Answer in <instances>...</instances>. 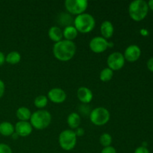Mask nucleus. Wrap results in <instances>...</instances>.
Instances as JSON below:
<instances>
[{
  "label": "nucleus",
  "mask_w": 153,
  "mask_h": 153,
  "mask_svg": "<svg viewBox=\"0 0 153 153\" xmlns=\"http://www.w3.org/2000/svg\"><path fill=\"white\" fill-rule=\"evenodd\" d=\"M52 52L57 60L67 62L70 61L76 55V45L73 41L62 40L54 44Z\"/></svg>",
  "instance_id": "f257e3e1"
},
{
  "label": "nucleus",
  "mask_w": 153,
  "mask_h": 153,
  "mask_svg": "<svg viewBox=\"0 0 153 153\" xmlns=\"http://www.w3.org/2000/svg\"><path fill=\"white\" fill-rule=\"evenodd\" d=\"M149 11L148 4L144 0H134L128 5V14L135 22L143 20Z\"/></svg>",
  "instance_id": "f03ea898"
},
{
  "label": "nucleus",
  "mask_w": 153,
  "mask_h": 153,
  "mask_svg": "<svg viewBox=\"0 0 153 153\" xmlns=\"http://www.w3.org/2000/svg\"><path fill=\"white\" fill-rule=\"evenodd\" d=\"M73 25L78 32L82 34L90 33L94 29L96 26L95 18L90 13H84L82 14L78 15L76 18H74Z\"/></svg>",
  "instance_id": "7ed1b4c3"
},
{
  "label": "nucleus",
  "mask_w": 153,
  "mask_h": 153,
  "mask_svg": "<svg viewBox=\"0 0 153 153\" xmlns=\"http://www.w3.org/2000/svg\"><path fill=\"white\" fill-rule=\"evenodd\" d=\"M52 122V115L48 111L41 109L31 114L30 123L31 126L37 130H43L47 128Z\"/></svg>",
  "instance_id": "20e7f679"
},
{
  "label": "nucleus",
  "mask_w": 153,
  "mask_h": 153,
  "mask_svg": "<svg viewBox=\"0 0 153 153\" xmlns=\"http://www.w3.org/2000/svg\"><path fill=\"white\" fill-rule=\"evenodd\" d=\"M58 142L61 149L65 151H71L76 147L77 137L73 130L66 129L60 133Z\"/></svg>",
  "instance_id": "39448f33"
},
{
  "label": "nucleus",
  "mask_w": 153,
  "mask_h": 153,
  "mask_svg": "<svg viewBox=\"0 0 153 153\" xmlns=\"http://www.w3.org/2000/svg\"><path fill=\"white\" fill-rule=\"evenodd\" d=\"M90 120L94 125L102 126L108 123L111 117L110 112L104 107H97L91 111Z\"/></svg>",
  "instance_id": "423d86ee"
},
{
  "label": "nucleus",
  "mask_w": 153,
  "mask_h": 153,
  "mask_svg": "<svg viewBox=\"0 0 153 153\" xmlns=\"http://www.w3.org/2000/svg\"><path fill=\"white\" fill-rule=\"evenodd\" d=\"M64 5L70 14L78 16L86 11L88 7V2L86 0H66Z\"/></svg>",
  "instance_id": "0eeeda50"
},
{
  "label": "nucleus",
  "mask_w": 153,
  "mask_h": 153,
  "mask_svg": "<svg viewBox=\"0 0 153 153\" xmlns=\"http://www.w3.org/2000/svg\"><path fill=\"white\" fill-rule=\"evenodd\" d=\"M111 46H113V43H111L106 39L100 36L92 38L89 43V47L91 50L97 54L102 53Z\"/></svg>",
  "instance_id": "6e6552de"
},
{
  "label": "nucleus",
  "mask_w": 153,
  "mask_h": 153,
  "mask_svg": "<svg viewBox=\"0 0 153 153\" xmlns=\"http://www.w3.org/2000/svg\"><path fill=\"white\" fill-rule=\"evenodd\" d=\"M126 63L123 54L120 52H114L109 55L107 59V64L108 68L113 71L120 70L124 67Z\"/></svg>",
  "instance_id": "1a4fd4ad"
},
{
  "label": "nucleus",
  "mask_w": 153,
  "mask_h": 153,
  "mask_svg": "<svg viewBox=\"0 0 153 153\" xmlns=\"http://www.w3.org/2000/svg\"><path fill=\"white\" fill-rule=\"evenodd\" d=\"M48 100L55 104H61L64 102L67 99V94L60 88H54L48 92Z\"/></svg>",
  "instance_id": "9d476101"
},
{
  "label": "nucleus",
  "mask_w": 153,
  "mask_h": 153,
  "mask_svg": "<svg viewBox=\"0 0 153 153\" xmlns=\"http://www.w3.org/2000/svg\"><path fill=\"white\" fill-rule=\"evenodd\" d=\"M141 55V49L137 45H130L126 49L123 56L126 61L128 62H135Z\"/></svg>",
  "instance_id": "9b49d317"
},
{
  "label": "nucleus",
  "mask_w": 153,
  "mask_h": 153,
  "mask_svg": "<svg viewBox=\"0 0 153 153\" xmlns=\"http://www.w3.org/2000/svg\"><path fill=\"white\" fill-rule=\"evenodd\" d=\"M15 132L19 137H25L30 135L33 131V127L28 121H18L14 126Z\"/></svg>",
  "instance_id": "f8f14e48"
},
{
  "label": "nucleus",
  "mask_w": 153,
  "mask_h": 153,
  "mask_svg": "<svg viewBox=\"0 0 153 153\" xmlns=\"http://www.w3.org/2000/svg\"><path fill=\"white\" fill-rule=\"evenodd\" d=\"M77 97L82 104H89L94 98V95L91 90L87 87H81L78 89Z\"/></svg>",
  "instance_id": "ddd939ff"
},
{
  "label": "nucleus",
  "mask_w": 153,
  "mask_h": 153,
  "mask_svg": "<svg viewBox=\"0 0 153 153\" xmlns=\"http://www.w3.org/2000/svg\"><path fill=\"white\" fill-rule=\"evenodd\" d=\"M100 32H101L102 37H104L106 40L111 38L114 33V27L113 23L108 20L104 21L101 24Z\"/></svg>",
  "instance_id": "4468645a"
},
{
  "label": "nucleus",
  "mask_w": 153,
  "mask_h": 153,
  "mask_svg": "<svg viewBox=\"0 0 153 153\" xmlns=\"http://www.w3.org/2000/svg\"><path fill=\"white\" fill-rule=\"evenodd\" d=\"M48 35L51 40L55 43H58L62 40L63 31L58 26H52L49 29Z\"/></svg>",
  "instance_id": "2eb2a0df"
},
{
  "label": "nucleus",
  "mask_w": 153,
  "mask_h": 153,
  "mask_svg": "<svg viewBox=\"0 0 153 153\" xmlns=\"http://www.w3.org/2000/svg\"><path fill=\"white\" fill-rule=\"evenodd\" d=\"M57 19H58V22L59 23V25L64 26V28L70 26V25H73L72 24H73V22H74V19L72 15L69 13H64V12L59 13Z\"/></svg>",
  "instance_id": "dca6fc26"
},
{
  "label": "nucleus",
  "mask_w": 153,
  "mask_h": 153,
  "mask_svg": "<svg viewBox=\"0 0 153 153\" xmlns=\"http://www.w3.org/2000/svg\"><path fill=\"white\" fill-rule=\"evenodd\" d=\"M67 121V124H68L70 128H72V129H76L80 126L82 120H81V117L79 114L76 113V112H73V113L70 114L68 115Z\"/></svg>",
  "instance_id": "f3484780"
},
{
  "label": "nucleus",
  "mask_w": 153,
  "mask_h": 153,
  "mask_svg": "<svg viewBox=\"0 0 153 153\" xmlns=\"http://www.w3.org/2000/svg\"><path fill=\"white\" fill-rule=\"evenodd\" d=\"M78 34L79 32L74 27V25L65 27L64 29L63 30V37H64V40L73 41L74 39L77 37Z\"/></svg>",
  "instance_id": "a211bd4d"
},
{
  "label": "nucleus",
  "mask_w": 153,
  "mask_h": 153,
  "mask_svg": "<svg viewBox=\"0 0 153 153\" xmlns=\"http://www.w3.org/2000/svg\"><path fill=\"white\" fill-rule=\"evenodd\" d=\"M15 132L14 126L9 122H2L0 123V134L5 137L11 136Z\"/></svg>",
  "instance_id": "6ab92c4d"
},
{
  "label": "nucleus",
  "mask_w": 153,
  "mask_h": 153,
  "mask_svg": "<svg viewBox=\"0 0 153 153\" xmlns=\"http://www.w3.org/2000/svg\"><path fill=\"white\" fill-rule=\"evenodd\" d=\"M31 112L28 108L20 107L16 110V116L19 119V121H28L31 116Z\"/></svg>",
  "instance_id": "aec40b11"
},
{
  "label": "nucleus",
  "mask_w": 153,
  "mask_h": 153,
  "mask_svg": "<svg viewBox=\"0 0 153 153\" xmlns=\"http://www.w3.org/2000/svg\"><path fill=\"white\" fill-rule=\"evenodd\" d=\"M21 61V55L16 51L9 52L5 57V61L10 64H16Z\"/></svg>",
  "instance_id": "412c9836"
},
{
  "label": "nucleus",
  "mask_w": 153,
  "mask_h": 153,
  "mask_svg": "<svg viewBox=\"0 0 153 153\" xmlns=\"http://www.w3.org/2000/svg\"><path fill=\"white\" fill-rule=\"evenodd\" d=\"M48 102H49V100H48L46 96L40 95L37 96V97L34 99V104L36 108H37L39 110H41V109H43L46 105H47Z\"/></svg>",
  "instance_id": "4be33fe9"
},
{
  "label": "nucleus",
  "mask_w": 153,
  "mask_h": 153,
  "mask_svg": "<svg viewBox=\"0 0 153 153\" xmlns=\"http://www.w3.org/2000/svg\"><path fill=\"white\" fill-rule=\"evenodd\" d=\"M114 76V71L111 70L108 67H105L103 69L100 74V79L102 82H109L112 79Z\"/></svg>",
  "instance_id": "5701e85b"
},
{
  "label": "nucleus",
  "mask_w": 153,
  "mask_h": 153,
  "mask_svg": "<svg viewBox=\"0 0 153 153\" xmlns=\"http://www.w3.org/2000/svg\"><path fill=\"white\" fill-rule=\"evenodd\" d=\"M100 142L104 147L110 146L112 143V137L108 133H103L100 137Z\"/></svg>",
  "instance_id": "b1692460"
},
{
  "label": "nucleus",
  "mask_w": 153,
  "mask_h": 153,
  "mask_svg": "<svg viewBox=\"0 0 153 153\" xmlns=\"http://www.w3.org/2000/svg\"><path fill=\"white\" fill-rule=\"evenodd\" d=\"M0 153H12V149L5 143H0Z\"/></svg>",
  "instance_id": "393cba45"
},
{
  "label": "nucleus",
  "mask_w": 153,
  "mask_h": 153,
  "mask_svg": "<svg viewBox=\"0 0 153 153\" xmlns=\"http://www.w3.org/2000/svg\"><path fill=\"white\" fill-rule=\"evenodd\" d=\"M101 153H117V150L114 146H107V147H104L102 150L101 151Z\"/></svg>",
  "instance_id": "a878e982"
},
{
  "label": "nucleus",
  "mask_w": 153,
  "mask_h": 153,
  "mask_svg": "<svg viewBox=\"0 0 153 153\" xmlns=\"http://www.w3.org/2000/svg\"><path fill=\"white\" fill-rule=\"evenodd\" d=\"M134 153H150V152H149V149H148L146 146H141L137 147V149L134 150Z\"/></svg>",
  "instance_id": "bb28decb"
},
{
  "label": "nucleus",
  "mask_w": 153,
  "mask_h": 153,
  "mask_svg": "<svg viewBox=\"0 0 153 153\" xmlns=\"http://www.w3.org/2000/svg\"><path fill=\"white\" fill-rule=\"evenodd\" d=\"M74 132L77 137H82V136H83L85 134V129L83 128H82V127H79V128H76V131H74Z\"/></svg>",
  "instance_id": "cd10ccee"
},
{
  "label": "nucleus",
  "mask_w": 153,
  "mask_h": 153,
  "mask_svg": "<svg viewBox=\"0 0 153 153\" xmlns=\"http://www.w3.org/2000/svg\"><path fill=\"white\" fill-rule=\"evenodd\" d=\"M4 91H5V85L3 81L0 80V99L3 97L4 94Z\"/></svg>",
  "instance_id": "c85d7f7f"
},
{
  "label": "nucleus",
  "mask_w": 153,
  "mask_h": 153,
  "mask_svg": "<svg viewBox=\"0 0 153 153\" xmlns=\"http://www.w3.org/2000/svg\"><path fill=\"white\" fill-rule=\"evenodd\" d=\"M146 66H147L148 70L153 73V57L148 60L147 63H146Z\"/></svg>",
  "instance_id": "c756f323"
},
{
  "label": "nucleus",
  "mask_w": 153,
  "mask_h": 153,
  "mask_svg": "<svg viewBox=\"0 0 153 153\" xmlns=\"http://www.w3.org/2000/svg\"><path fill=\"white\" fill-rule=\"evenodd\" d=\"M4 62H5V56H4V53L0 51V67L3 65Z\"/></svg>",
  "instance_id": "7c9ffc66"
},
{
  "label": "nucleus",
  "mask_w": 153,
  "mask_h": 153,
  "mask_svg": "<svg viewBox=\"0 0 153 153\" xmlns=\"http://www.w3.org/2000/svg\"><path fill=\"white\" fill-rule=\"evenodd\" d=\"M148 7H149V9H151V10H153V0H150L147 2Z\"/></svg>",
  "instance_id": "2f4dec72"
},
{
  "label": "nucleus",
  "mask_w": 153,
  "mask_h": 153,
  "mask_svg": "<svg viewBox=\"0 0 153 153\" xmlns=\"http://www.w3.org/2000/svg\"><path fill=\"white\" fill-rule=\"evenodd\" d=\"M12 137H13V138L14 139V140H16V139H18V137H19V135H18L17 134H16V132H14L13 133V134H12Z\"/></svg>",
  "instance_id": "473e14b6"
}]
</instances>
